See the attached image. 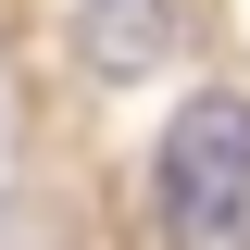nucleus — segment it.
Returning <instances> with one entry per match:
<instances>
[{"instance_id": "obj_1", "label": "nucleus", "mask_w": 250, "mask_h": 250, "mask_svg": "<svg viewBox=\"0 0 250 250\" xmlns=\"http://www.w3.org/2000/svg\"><path fill=\"white\" fill-rule=\"evenodd\" d=\"M163 225H175V250L250 238V100L238 88H200L163 125Z\"/></svg>"}, {"instance_id": "obj_2", "label": "nucleus", "mask_w": 250, "mask_h": 250, "mask_svg": "<svg viewBox=\"0 0 250 250\" xmlns=\"http://www.w3.org/2000/svg\"><path fill=\"white\" fill-rule=\"evenodd\" d=\"M163 38H175V13L163 0H88L75 13V50H88V75H150Z\"/></svg>"}]
</instances>
